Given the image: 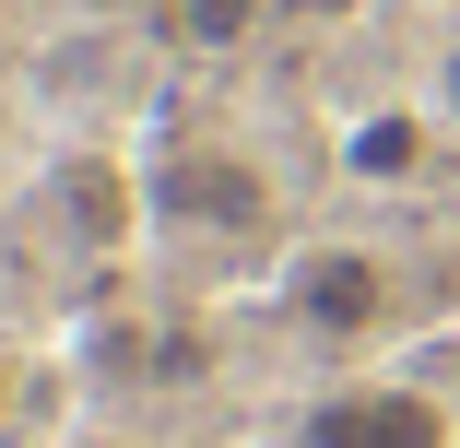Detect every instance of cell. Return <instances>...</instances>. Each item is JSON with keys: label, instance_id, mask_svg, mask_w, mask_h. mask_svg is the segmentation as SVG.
Returning a JSON list of instances; mask_svg holds the SVG:
<instances>
[{"label": "cell", "instance_id": "6da1fadb", "mask_svg": "<svg viewBox=\"0 0 460 448\" xmlns=\"http://www.w3.org/2000/svg\"><path fill=\"white\" fill-rule=\"evenodd\" d=\"M296 448H448V413H437L425 390L366 378V390H331V401L296 425Z\"/></svg>", "mask_w": 460, "mask_h": 448}, {"label": "cell", "instance_id": "7a4b0ae2", "mask_svg": "<svg viewBox=\"0 0 460 448\" xmlns=\"http://www.w3.org/2000/svg\"><path fill=\"white\" fill-rule=\"evenodd\" d=\"M284 307L307 330H331V342H366L390 319V272L366 248H307V259H284Z\"/></svg>", "mask_w": 460, "mask_h": 448}, {"label": "cell", "instance_id": "3957f363", "mask_svg": "<svg viewBox=\"0 0 460 448\" xmlns=\"http://www.w3.org/2000/svg\"><path fill=\"white\" fill-rule=\"evenodd\" d=\"M177 213H201V224H260V177H236V154H177Z\"/></svg>", "mask_w": 460, "mask_h": 448}, {"label": "cell", "instance_id": "277c9868", "mask_svg": "<svg viewBox=\"0 0 460 448\" xmlns=\"http://www.w3.org/2000/svg\"><path fill=\"white\" fill-rule=\"evenodd\" d=\"M342 154H354V177H413L425 165V119H366Z\"/></svg>", "mask_w": 460, "mask_h": 448}, {"label": "cell", "instance_id": "5b68a950", "mask_svg": "<svg viewBox=\"0 0 460 448\" xmlns=\"http://www.w3.org/2000/svg\"><path fill=\"white\" fill-rule=\"evenodd\" d=\"M177 24H190L201 48H236V36L260 24V0H177Z\"/></svg>", "mask_w": 460, "mask_h": 448}, {"label": "cell", "instance_id": "8992f818", "mask_svg": "<svg viewBox=\"0 0 460 448\" xmlns=\"http://www.w3.org/2000/svg\"><path fill=\"white\" fill-rule=\"evenodd\" d=\"M71 213H83V236H119V224H130L119 177H71Z\"/></svg>", "mask_w": 460, "mask_h": 448}, {"label": "cell", "instance_id": "52a82bcc", "mask_svg": "<svg viewBox=\"0 0 460 448\" xmlns=\"http://www.w3.org/2000/svg\"><path fill=\"white\" fill-rule=\"evenodd\" d=\"M13 401H24V366H13V354H0V425H13Z\"/></svg>", "mask_w": 460, "mask_h": 448}, {"label": "cell", "instance_id": "ba28073f", "mask_svg": "<svg viewBox=\"0 0 460 448\" xmlns=\"http://www.w3.org/2000/svg\"><path fill=\"white\" fill-rule=\"evenodd\" d=\"M437 95H448V107H460V48H448V71H437Z\"/></svg>", "mask_w": 460, "mask_h": 448}, {"label": "cell", "instance_id": "9c48e42d", "mask_svg": "<svg viewBox=\"0 0 460 448\" xmlns=\"http://www.w3.org/2000/svg\"><path fill=\"white\" fill-rule=\"evenodd\" d=\"M296 13H354V0H296Z\"/></svg>", "mask_w": 460, "mask_h": 448}]
</instances>
